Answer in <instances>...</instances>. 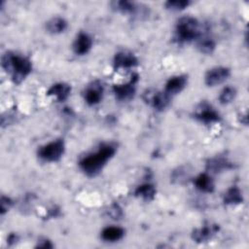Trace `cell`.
<instances>
[{"label": "cell", "mask_w": 249, "mask_h": 249, "mask_svg": "<svg viewBox=\"0 0 249 249\" xmlns=\"http://www.w3.org/2000/svg\"><path fill=\"white\" fill-rule=\"evenodd\" d=\"M116 153V146L113 143H103L94 153L84 157L79 165L88 176H95L105 166Z\"/></svg>", "instance_id": "obj_1"}, {"label": "cell", "mask_w": 249, "mask_h": 249, "mask_svg": "<svg viewBox=\"0 0 249 249\" xmlns=\"http://www.w3.org/2000/svg\"><path fill=\"white\" fill-rule=\"evenodd\" d=\"M1 65L7 73L11 74L15 84H20L32 70V64L28 58L11 52L2 55Z\"/></svg>", "instance_id": "obj_2"}, {"label": "cell", "mask_w": 249, "mask_h": 249, "mask_svg": "<svg viewBox=\"0 0 249 249\" xmlns=\"http://www.w3.org/2000/svg\"><path fill=\"white\" fill-rule=\"evenodd\" d=\"M201 36V25L193 17L181 18L175 26V40L178 43H189Z\"/></svg>", "instance_id": "obj_3"}, {"label": "cell", "mask_w": 249, "mask_h": 249, "mask_svg": "<svg viewBox=\"0 0 249 249\" xmlns=\"http://www.w3.org/2000/svg\"><path fill=\"white\" fill-rule=\"evenodd\" d=\"M64 150V141L62 139H56L44 146H41L38 150V156L45 161L53 162L61 159Z\"/></svg>", "instance_id": "obj_4"}, {"label": "cell", "mask_w": 249, "mask_h": 249, "mask_svg": "<svg viewBox=\"0 0 249 249\" xmlns=\"http://www.w3.org/2000/svg\"><path fill=\"white\" fill-rule=\"evenodd\" d=\"M138 81V75L134 74L131 76V79L124 84L115 85L113 87V92L118 100L127 101L130 100L135 93V86Z\"/></svg>", "instance_id": "obj_5"}, {"label": "cell", "mask_w": 249, "mask_h": 249, "mask_svg": "<svg viewBox=\"0 0 249 249\" xmlns=\"http://www.w3.org/2000/svg\"><path fill=\"white\" fill-rule=\"evenodd\" d=\"M195 118L204 124H213L221 120L219 113L207 103L200 104L195 113Z\"/></svg>", "instance_id": "obj_6"}, {"label": "cell", "mask_w": 249, "mask_h": 249, "mask_svg": "<svg viewBox=\"0 0 249 249\" xmlns=\"http://www.w3.org/2000/svg\"><path fill=\"white\" fill-rule=\"evenodd\" d=\"M231 75L230 69L227 67H214L205 74V84L209 87H214L225 82Z\"/></svg>", "instance_id": "obj_7"}, {"label": "cell", "mask_w": 249, "mask_h": 249, "mask_svg": "<svg viewBox=\"0 0 249 249\" xmlns=\"http://www.w3.org/2000/svg\"><path fill=\"white\" fill-rule=\"evenodd\" d=\"M144 99L157 110H163L169 104V95L165 91L148 90V92L144 94Z\"/></svg>", "instance_id": "obj_8"}, {"label": "cell", "mask_w": 249, "mask_h": 249, "mask_svg": "<svg viewBox=\"0 0 249 249\" xmlns=\"http://www.w3.org/2000/svg\"><path fill=\"white\" fill-rule=\"evenodd\" d=\"M219 226L216 224H206L201 228L194 230L192 233V238L198 243L206 242L219 231Z\"/></svg>", "instance_id": "obj_9"}, {"label": "cell", "mask_w": 249, "mask_h": 249, "mask_svg": "<svg viewBox=\"0 0 249 249\" xmlns=\"http://www.w3.org/2000/svg\"><path fill=\"white\" fill-rule=\"evenodd\" d=\"M138 64L137 57L130 52L122 51L116 53L114 57V68L115 69H127L134 67Z\"/></svg>", "instance_id": "obj_10"}, {"label": "cell", "mask_w": 249, "mask_h": 249, "mask_svg": "<svg viewBox=\"0 0 249 249\" xmlns=\"http://www.w3.org/2000/svg\"><path fill=\"white\" fill-rule=\"evenodd\" d=\"M102 95L103 88L101 84L98 82H94L89 87H88V89L85 91L84 97L89 105H96L101 101Z\"/></svg>", "instance_id": "obj_11"}, {"label": "cell", "mask_w": 249, "mask_h": 249, "mask_svg": "<svg viewBox=\"0 0 249 249\" xmlns=\"http://www.w3.org/2000/svg\"><path fill=\"white\" fill-rule=\"evenodd\" d=\"M92 46V40L90 36L87 33L81 32L76 37L74 44H73V50L76 54L84 55L89 52Z\"/></svg>", "instance_id": "obj_12"}, {"label": "cell", "mask_w": 249, "mask_h": 249, "mask_svg": "<svg viewBox=\"0 0 249 249\" xmlns=\"http://www.w3.org/2000/svg\"><path fill=\"white\" fill-rule=\"evenodd\" d=\"M70 91L71 88L69 85L65 83H56L48 89L47 95L54 96L57 99V101L62 102L68 98V96L70 95Z\"/></svg>", "instance_id": "obj_13"}, {"label": "cell", "mask_w": 249, "mask_h": 249, "mask_svg": "<svg viewBox=\"0 0 249 249\" xmlns=\"http://www.w3.org/2000/svg\"><path fill=\"white\" fill-rule=\"evenodd\" d=\"M187 84V77L183 75L174 76L170 78L165 84V92L170 96L176 93H179Z\"/></svg>", "instance_id": "obj_14"}, {"label": "cell", "mask_w": 249, "mask_h": 249, "mask_svg": "<svg viewBox=\"0 0 249 249\" xmlns=\"http://www.w3.org/2000/svg\"><path fill=\"white\" fill-rule=\"evenodd\" d=\"M194 184L196 188L200 192L209 194L214 191V182L210 175L207 173H201L197 175L194 180Z\"/></svg>", "instance_id": "obj_15"}, {"label": "cell", "mask_w": 249, "mask_h": 249, "mask_svg": "<svg viewBox=\"0 0 249 249\" xmlns=\"http://www.w3.org/2000/svg\"><path fill=\"white\" fill-rule=\"evenodd\" d=\"M224 203L227 205H235L242 203L243 196L240 189L236 186H231L224 195Z\"/></svg>", "instance_id": "obj_16"}, {"label": "cell", "mask_w": 249, "mask_h": 249, "mask_svg": "<svg viewBox=\"0 0 249 249\" xmlns=\"http://www.w3.org/2000/svg\"><path fill=\"white\" fill-rule=\"evenodd\" d=\"M124 235V229L120 227H107L101 231V237L105 241H118Z\"/></svg>", "instance_id": "obj_17"}, {"label": "cell", "mask_w": 249, "mask_h": 249, "mask_svg": "<svg viewBox=\"0 0 249 249\" xmlns=\"http://www.w3.org/2000/svg\"><path fill=\"white\" fill-rule=\"evenodd\" d=\"M67 28V21L62 18H53L46 23V29L51 34H59Z\"/></svg>", "instance_id": "obj_18"}, {"label": "cell", "mask_w": 249, "mask_h": 249, "mask_svg": "<svg viewBox=\"0 0 249 249\" xmlns=\"http://www.w3.org/2000/svg\"><path fill=\"white\" fill-rule=\"evenodd\" d=\"M134 195L145 200H152L156 196V188L153 184H142L135 189Z\"/></svg>", "instance_id": "obj_19"}, {"label": "cell", "mask_w": 249, "mask_h": 249, "mask_svg": "<svg viewBox=\"0 0 249 249\" xmlns=\"http://www.w3.org/2000/svg\"><path fill=\"white\" fill-rule=\"evenodd\" d=\"M231 167V163L229 162L227 160L225 159H221V158H215V159H211L208 160L207 162V169L211 172H220L224 169H228Z\"/></svg>", "instance_id": "obj_20"}, {"label": "cell", "mask_w": 249, "mask_h": 249, "mask_svg": "<svg viewBox=\"0 0 249 249\" xmlns=\"http://www.w3.org/2000/svg\"><path fill=\"white\" fill-rule=\"evenodd\" d=\"M111 6L116 11H119L124 14H133L136 11V6L133 2L121 0V1H114L111 3Z\"/></svg>", "instance_id": "obj_21"}, {"label": "cell", "mask_w": 249, "mask_h": 249, "mask_svg": "<svg viewBox=\"0 0 249 249\" xmlns=\"http://www.w3.org/2000/svg\"><path fill=\"white\" fill-rule=\"evenodd\" d=\"M215 47H216V44L214 40L209 37L199 38L197 42V49L203 53H207V54L212 53L215 50Z\"/></svg>", "instance_id": "obj_22"}, {"label": "cell", "mask_w": 249, "mask_h": 249, "mask_svg": "<svg viewBox=\"0 0 249 249\" xmlns=\"http://www.w3.org/2000/svg\"><path fill=\"white\" fill-rule=\"evenodd\" d=\"M236 95V90L233 87H226L223 89L219 95V101L221 104H229Z\"/></svg>", "instance_id": "obj_23"}, {"label": "cell", "mask_w": 249, "mask_h": 249, "mask_svg": "<svg viewBox=\"0 0 249 249\" xmlns=\"http://www.w3.org/2000/svg\"><path fill=\"white\" fill-rule=\"evenodd\" d=\"M190 4L191 2L189 0H168L165 2L164 6L171 11H181L189 7Z\"/></svg>", "instance_id": "obj_24"}, {"label": "cell", "mask_w": 249, "mask_h": 249, "mask_svg": "<svg viewBox=\"0 0 249 249\" xmlns=\"http://www.w3.org/2000/svg\"><path fill=\"white\" fill-rule=\"evenodd\" d=\"M13 204V200L8 197V196H1V200H0V210H1V214H5V212H7L10 207L12 206Z\"/></svg>", "instance_id": "obj_25"}, {"label": "cell", "mask_w": 249, "mask_h": 249, "mask_svg": "<svg viewBox=\"0 0 249 249\" xmlns=\"http://www.w3.org/2000/svg\"><path fill=\"white\" fill-rule=\"evenodd\" d=\"M36 247H39V248H53V244L51 243L50 240L48 239H42L38 242L37 246Z\"/></svg>", "instance_id": "obj_26"}, {"label": "cell", "mask_w": 249, "mask_h": 249, "mask_svg": "<svg viewBox=\"0 0 249 249\" xmlns=\"http://www.w3.org/2000/svg\"><path fill=\"white\" fill-rule=\"evenodd\" d=\"M18 240V236L16 235V234H10L9 235V237H8V241H9V243H14V242H16Z\"/></svg>", "instance_id": "obj_27"}]
</instances>
